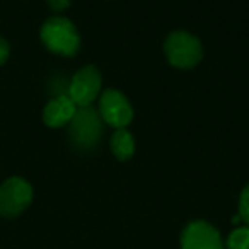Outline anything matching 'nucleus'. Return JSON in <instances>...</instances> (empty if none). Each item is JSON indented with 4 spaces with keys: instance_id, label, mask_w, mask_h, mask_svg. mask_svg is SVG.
I'll use <instances>...</instances> for the list:
<instances>
[{
    "instance_id": "obj_1",
    "label": "nucleus",
    "mask_w": 249,
    "mask_h": 249,
    "mask_svg": "<svg viewBox=\"0 0 249 249\" xmlns=\"http://www.w3.org/2000/svg\"><path fill=\"white\" fill-rule=\"evenodd\" d=\"M41 41L50 52L63 56H73L80 48L79 33L67 18H50L41 28Z\"/></svg>"
},
{
    "instance_id": "obj_2",
    "label": "nucleus",
    "mask_w": 249,
    "mask_h": 249,
    "mask_svg": "<svg viewBox=\"0 0 249 249\" xmlns=\"http://www.w3.org/2000/svg\"><path fill=\"white\" fill-rule=\"evenodd\" d=\"M103 118L92 106L77 107L72 121L69 123V135L75 147L90 150L103 137Z\"/></svg>"
},
{
    "instance_id": "obj_3",
    "label": "nucleus",
    "mask_w": 249,
    "mask_h": 249,
    "mask_svg": "<svg viewBox=\"0 0 249 249\" xmlns=\"http://www.w3.org/2000/svg\"><path fill=\"white\" fill-rule=\"evenodd\" d=\"M164 53L173 67L178 69H191L203 56V48L200 41L190 33L176 31L167 36L164 43Z\"/></svg>"
},
{
    "instance_id": "obj_4",
    "label": "nucleus",
    "mask_w": 249,
    "mask_h": 249,
    "mask_svg": "<svg viewBox=\"0 0 249 249\" xmlns=\"http://www.w3.org/2000/svg\"><path fill=\"white\" fill-rule=\"evenodd\" d=\"M33 200V188L22 178H11L0 186V215L18 217L29 207Z\"/></svg>"
},
{
    "instance_id": "obj_5",
    "label": "nucleus",
    "mask_w": 249,
    "mask_h": 249,
    "mask_svg": "<svg viewBox=\"0 0 249 249\" xmlns=\"http://www.w3.org/2000/svg\"><path fill=\"white\" fill-rule=\"evenodd\" d=\"M101 73L94 65L80 69L69 84L67 96L75 103L77 107L90 106L101 92Z\"/></svg>"
},
{
    "instance_id": "obj_6",
    "label": "nucleus",
    "mask_w": 249,
    "mask_h": 249,
    "mask_svg": "<svg viewBox=\"0 0 249 249\" xmlns=\"http://www.w3.org/2000/svg\"><path fill=\"white\" fill-rule=\"evenodd\" d=\"M99 114L103 121L114 128H124L133 120V109L126 97L120 90L107 89L101 94L99 99Z\"/></svg>"
},
{
    "instance_id": "obj_7",
    "label": "nucleus",
    "mask_w": 249,
    "mask_h": 249,
    "mask_svg": "<svg viewBox=\"0 0 249 249\" xmlns=\"http://www.w3.org/2000/svg\"><path fill=\"white\" fill-rule=\"evenodd\" d=\"M181 249H224L220 234L207 222H191L181 235Z\"/></svg>"
},
{
    "instance_id": "obj_8",
    "label": "nucleus",
    "mask_w": 249,
    "mask_h": 249,
    "mask_svg": "<svg viewBox=\"0 0 249 249\" xmlns=\"http://www.w3.org/2000/svg\"><path fill=\"white\" fill-rule=\"evenodd\" d=\"M75 111V103L67 94H60L46 104L45 111H43V121L50 128H60L72 121Z\"/></svg>"
},
{
    "instance_id": "obj_9",
    "label": "nucleus",
    "mask_w": 249,
    "mask_h": 249,
    "mask_svg": "<svg viewBox=\"0 0 249 249\" xmlns=\"http://www.w3.org/2000/svg\"><path fill=\"white\" fill-rule=\"evenodd\" d=\"M111 152L120 160H126L135 152V140L132 133L124 128H118L111 137Z\"/></svg>"
},
{
    "instance_id": "obj_10",
    "label": "nucleus",
    "mask_w": 249,
    "mask_h": 249,
    "mask_svg": "<svg viewBox=\"0 0 249 249\" xmlns=\"http://www.w3.org/2000/svg\"><path fill=\"white\" fill-rule=\"evenodd\" d=\"M227 249H249V227H239L229 235Z\"/></svg>"
},
{
    "instance_id": "obj_11",
    "label": "nucleus",
    "mask_w": 249,
    "mask_h": 249,
    "mask_svg": "<svg viewBox=\"0 0 249 249\" xmlns=\"http://www.w3.org/2000/svg\"><path fill=\"white\" fill-rule=\"evenodd\" d=\"M239 218L249 225V184L242 190L239 198Z\"/></svg>"
},
{
    "instance_id": "obj_12",
    "label": "nucleus",
    "mask_w": 249,
    "mask_h": 249,
    "mask_svg": "<svg viewBox=\"0 0 249 249\" xmlns=\"http://www.w3.org/2000/svg\"><path fill=\"white\" fill-rule=\"evenodd\" d=\"M9 53H11V48H9V43L5 41L4 38H0V65H4L9 58Z\"/></svg>"
},
{
    "instance_id": "obj_13",
    "label": "nucleus",
    "mask_w": 249,
    "mask_h": 249,
    "mask_svg": "<svg viewBox=\"0 0 249 249\" xmlns=\"http://www.w3.org/2000/svg\"><path fill=\"white\" fill-rule=\"evenodd\" d=\"M48 4L53 11H65L70 5V0H48Z\"/></svg>"
}]
</instances>
